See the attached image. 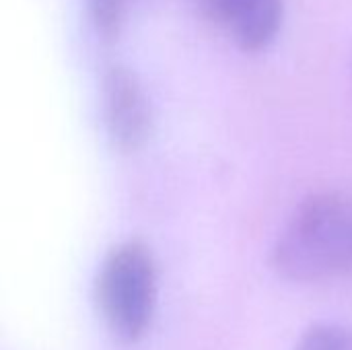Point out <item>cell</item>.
<instances>
[{
    "instance_id": "6da1fadb",
    "label": "cell",
    "mask_w": 352,
    "mask_h": 350,
    "mask_svg": "<svg viewBox=\"0 0 352 350\" xmlns=\"http://www.w3.org/2000/svg\"><path fill=\"white\" fill-rule=\"evenodd\" d=\"M270 264L291 283H322L352 272V198L320 192L305 198L280 229Z\"/></svg>"
},
{
    "instance_id": "7a4b0ae2",
    "label": "cell",
    "mask_w": 352,
    "mask_h": 350,
    "mask_svg": "<svg viewBox=\"0 0 352 350\" xmlns=\"http://www.w3.org/2000/svg\"><path fill=\"white\" fill-rule=\"evenodd\" d=\"M159 272L151 248L138 239L118 243L101 262L95 299L107 330L126 344L140 342L153 326Z\"/></svg>"
},
{
    "instance_id": "3957f363",
    "label": "cell",
    "mask_w": 352,
    "mask_h": 350,
    "mask_svg": "<svg viewBox=\"0 0 352 350\" xmlns=\"http://www.w3.org/2000/svg\"><path fill=\"white\" fill-rule=\"evenodd\" d=\"M101 111L107 136L124 153L138 151L151 136L153 109L140 80L124 66H109L101 80Z\"/></svg>"
},
{
    "instance_id": "277c9868",
    "label": "cell",
    "mask_w": 352,
    "mask_h": 350,
    "mask_svg": "<svg viewBox=\"0 0 352 350\" xmlns=\"http://www.w3.org/2000/svg\"><path fill=\"white\" fill-rule=\"evenodd\" d=\"M206 14L239 47L264 50L283 25L285 0H202Z\"/></svg>"
},
{
    "instance_id": "5b68a950",
    "label": "cell",
    "mask_w": 352,
    "mask_h": 350,
    "mask_svg": "<svg viewBox=\"0 0 352 350\" xmlns=\"http://www.w3.org/2000/svg\"><path fill=\"white\" fill-rule=\"evenodd\" d=\"M293 350H352V328L334 322H320L309 326Z\"/></svg>"
},
{
    "instance_id": "8992f818",
    "label": "cell",
    "mask_w": 352,
    "mask_h": 350,
    "mask_svg": "<svg viewBox=\"0 0 352 350\" xmlns=\"http://www.w3.org/2000/svg\"><path fill=\"white\" fill-rule=\"evenodd\" d=\"M134 0H87L93 27L103 39H111L122 29Z\"/></svg>"
}]
</instances>
